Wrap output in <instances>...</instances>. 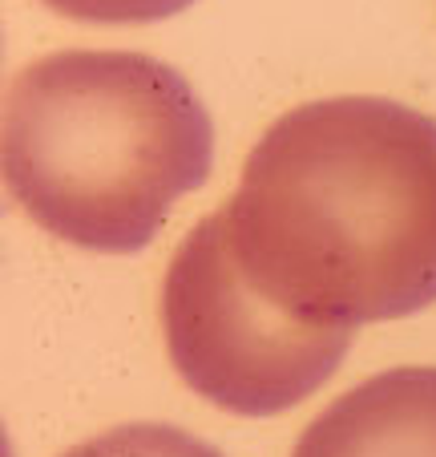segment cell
<instances>
[{
    "instance_id": "obj_1",
    "label": "cell",
    "mask_w": 436,
    "mask_h": 457,
    "mask_svg": "<svg viewBox=\"0 0 436 457\" xmlns=\"http://www.w3.org/2000/svg\"><path fill=\"white\" fill-rule=\"evenodd\" d=\"M223 211L247 284L308 324L436 303V118L412 105L324 97L283 113Z\"/></svg>"
},
{
    "instance_id": "obj_2",
    "label": "cell",
    "mask_w": 436,
    "mask_h": 457,
    "mask_svg": "<svg viewBox=\"0 0 436 457\" xmlns=\"http://www.w3.org/2000/svg\"><path fill=\"white\" fill-rule=\"evenodd\" d=\"M0 166L41 231L129 255L210 179L214 121L194 86L150 53L61 49L12 78Z\"/></svg>"
},
{
    "instance_id": "obj_3",
    "label": "cell",
    "mask_w": 436,
    "mask_h": 457,
    "mask_svg": "<svg viewBox=\"0 0 436 457\" xmlns=\"http://www.w3.org/2000/svg\"><path fill=\"white\" fill-rule=\"evenodd\" d=\"M162 332L178 377L234 417H279L340 372L356 328L308 324L247 284L210 211L178 243L162 279Z\"/></svg>"
},
{
    "instance_id": "obj_4",
    "label": "cell",
    "mask_w": 436,
    "mask_h": 457,
    "mask_svg": "<svg viewBox=\"0 0 436 457\" xmlns=\"http://www.w3.org/2000/svg\"><path fill=\"white\" fill-rule=\"evenodd\" d=\"M291 457H436V364H400L340 393Z\"/></svg>"
},
{
    "instance_id": "obj_5",
    "label": "cell",
    "mask_w": 436,
    "mask_h": 457,
    "mask_svg": "<svg viewBox=\"0 0 436 457\" xmlns=\"http://www.w3.org/2000/svg\"><path fill=\"white\" fill-rule=\"evenodd\" d=\"M61 457H223V453L210 441L194 437V433L178 429V425L134 421V425H113V429L65 449Z\"/></svg>"
},
{
    "instance_id": "obj_6",
    "label": "cell",
    "mask_w": 436,
    "mask_h": 457,
    "mask_svg": "<svg viewBox=\"0 0 436 457\" xmlns=\"http://www.w3.org/2000/svg\"><path fill=\"white\" fill-rule=\"evenodd\" d=\"M41 4L86 25H154L186 12L194 0H41Z\"/></svg>"
}]
</instances>
